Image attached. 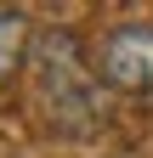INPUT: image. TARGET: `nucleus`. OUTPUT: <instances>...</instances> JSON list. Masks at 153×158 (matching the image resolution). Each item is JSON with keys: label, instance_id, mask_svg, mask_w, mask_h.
Here are the masks:
<instances>
[{"label": "nucleus", "instance_id": "f257e3e1", "mask_svg": "<svg viewBox=\"0 0 153 158\" xmlns=\"http://www.w3.org/2000/svg\"><path fill=\"white\" fill-rule=\"evenodd\" d=\"M28 79L57 135H91L102 124V79L74 28H40L28 45Z\"/></svg>", "mask_w": 153, "mask_h": 158}, {"label": "nucleus", "instance_id": "f03ea898", "mask_svg": "<svg viewBox=\"0 0 153 158\" xmlns=\"http://www.w3.org/2000/svg\"><path fill=\"white\" fill-rule=\"evenodd\" d=\"M91 68L108 90L125 96H153V23H119L97 40Z\"/></svg>", "mask_w": 153, "mask_h": 158}, {"label": "nucleus", "instance_id": "7ed1b4c3", "mask_svg": "<svg viewBox=\"0 0 153 158\" xmlns=\"http://www.w3.org/2000/svg\"><path fill=\"white\" fill-rule=\"evenodd\" d=\"M28 45H34L28 11L23 6H0V90H6V79L17 73V62H28Z\"/></svg>", "mask_w": 153, "mask_h": 158}]
</instances>
